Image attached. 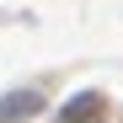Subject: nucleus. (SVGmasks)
Instances as JSON below:
<instances>
[{
    "label": "nucleus",
    "mask_w": 123,
    "mask_h": 123,
    "mask_svg": "<svg viewBox=\"0 0 123 123\" xmlns=\"http://www.w3.org/2000/svg\"><path fill=\"white\" fill-rule=\"evenodd\" d=\"M102 107H107V102H102V91H75L64 107H59V123H96Z\"/></svg>",
    "instance_id": "nucleus-1"
},
{
    "label": "nucleus",
    "mask_w": 123,
    "mask_h": 123,
    "mask_svg": "<svg viewBox=\"0 0 123 123\" xmlns=\"http://www.w3.org/2000/svg\"><path fill=\"white\" fill-rule=\"evenodd\" d=\"M37 107H43V96H37V91H16V96L0 102V123H27Z\"/></svg>",
    "instance_id": "nucleus-2"
}]
</instances>
